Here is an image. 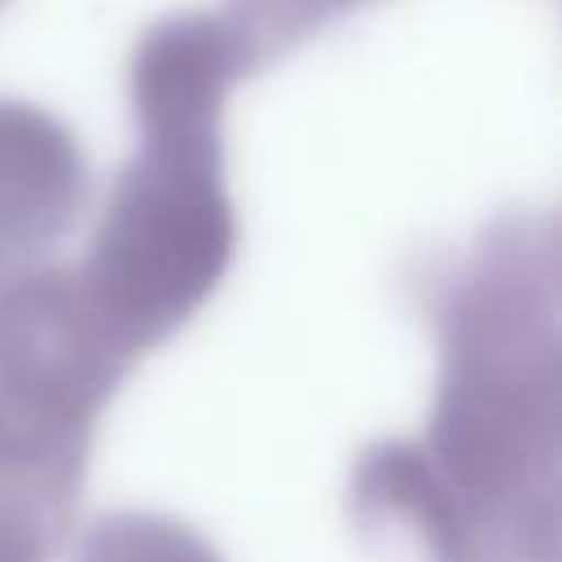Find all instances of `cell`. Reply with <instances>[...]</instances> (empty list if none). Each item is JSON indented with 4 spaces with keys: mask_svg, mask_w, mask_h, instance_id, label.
Wrapping results in <instances>:
<instances>
[{
    "mask_svg": "<svg viewBox=\"0 0 562 562\" xmlns=\"http://www.w3.org/2000/svg\"><path fill=\"white\" fill-rule=\"evenodd\" d=\"M369 4V0H228L224 4V26L233 35V48L241 61H259L272 53L294 48L338 13Z\"/></svg>",
    "mask_w": 562,
    "mask_h": 562,
    "instance_id": "6da1fadb",
    "label": "cell"
},
{
    "mask_svg": "<svg viewBox=\"0 0 562 562\" xmlns=\"http://www.w3.org/2000/svg\"><path fill=\"white\" fill-rule=\"evenodd\" d=\"M0 4H4V0H0Z\"/></svg>",
    "mask_w": 562,
    "mask_h": 562,
    "instance_id": "7a4b0ae2",
    "label": "cell"
}]
</instances>
